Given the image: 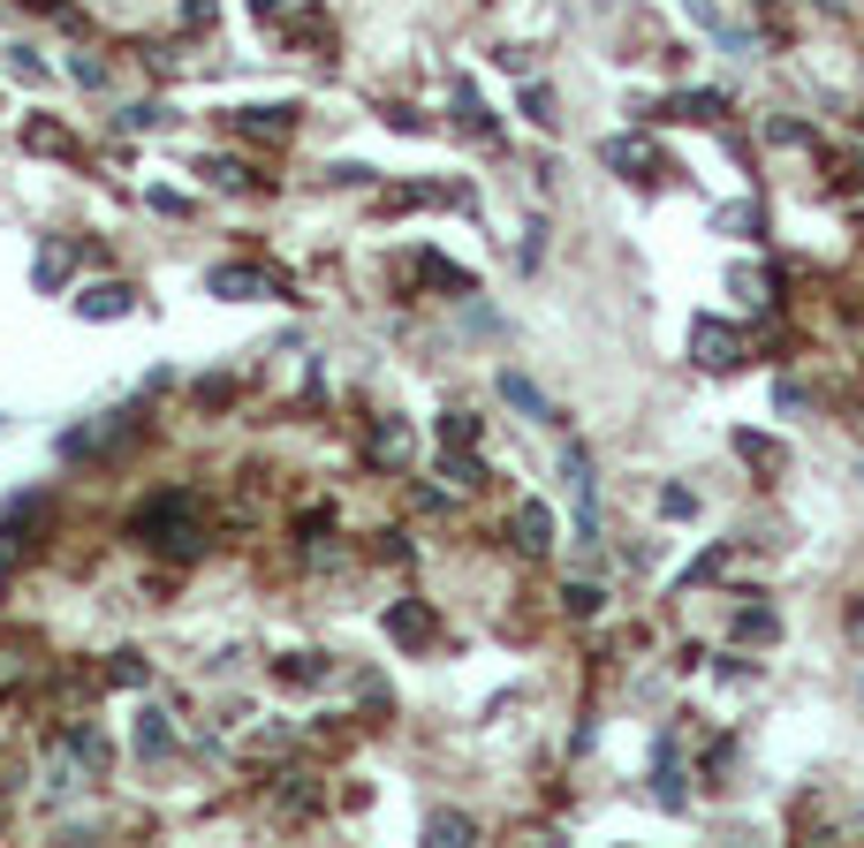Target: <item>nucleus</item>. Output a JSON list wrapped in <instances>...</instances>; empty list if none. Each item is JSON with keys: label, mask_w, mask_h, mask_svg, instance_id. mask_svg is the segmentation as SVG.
<instances>
[{"label": "nucleus", "mask_w": 864, "mask_h": 848, "mask_svg": "<svg viewBox=\"0 0 864 848\" xmlns=\"http://www.w3.org/2000/svg\"><path fill=\"white\" fill-rule=\"evenodd\" d=\"M69 750H77V758L99 773V765H107V735H91V727H69Z\"/></svg>", "instance_id": "9d476101"}, {"label": "nucleus", "mask_w": 864, "mask_h": 848, "mask_svg": "<svg viewBox=\"0 0 864 848\" xmlns=\"http://www.w3.org/2000/svg\"><path fill=\"white\" fill-rule=\"evenodd\" d=\"M735 349H743V341H735L729 326H697V364H713V372H729V364H735Z\"/></svg>", "instance_id": "7ed1b4c3"}, {"label": "nucleus", "mask_w": 864, "mask_h": 848, "mask_svg": "<svg viewBox=\"0 0 864 848\" xmlns=\"http://www.w3.org/2000/svg\"><path fill=\"white\" fill-rule=\"evenodd\" d=\"M16 675H23V659H16V652H0V689H8Z\"/></svg>", "instance_id": "2eb2a0df"}, {"label": "nucleus", "mask_w": 864, "mask_h": 848, "mask_svg": "<svg viewBox=\"0 0 864 848\" xmlns=\"http://www.w3.org/2000/svg\"><path fill=\"white\" fill-rule=\"evenodd\" d=\"M516 546L523 553H546V508H523L516 515Z\"/></svg>", "instance_id": "6e6552de"}, {"label": "nucleus", "mask_w": 864, "mask_h": 848, "mask_svg": "<svg viewBox=\"0 0 864 848\" xmlns=\"http://www.w3.org/2000/svg\"><path fill=\"white\" fill-rule=\"evenodd\" d=\"M31 144H39V152H69V137H61L53 122H31Z\"/></svg>", "instance_id": "ddd939ff"}, {"label": "nucleus", "mask_w": 864, "mask_h": 848, "mask_svg": "<svg viewBox=\"0 0 864 848\" xmlns=\"http://www.w3.org/2000/svg\"><path fill=\"white\" fill-rule=\"evenodd\" d=\"M501 394H509V402H523L531 417H554V410H546V394H539V386H531V380H516V372L501 380Z\"/></svg>", "instance_id": "1a4fd4ad"}, {"label": "nucleus", "mask_w": 864, "mask_h": 848, "mask_svg": "<svg viewBox=\"0 0 864 848\" xmlns=\"http://www.w3.org/2000/svg\"><path fill=\"white\" fill-rule=\"evenodd\" d=\"M77 311H84V319H122V311H130V289H122V281L84 289V296H77Z\"/></svg>", "instance_id": "20e7f679"}, {"label": "nucleus", "mask_w": 864, "mask_h": 848, "mask_svg": "<svg viewBox=\"0 0 864 848\" xmlns=\"http://www.w3.org/2000/svg\"><path fill=\"white\" fill-rule=\"evenodd\" d=\"M606 160H614V168H630V174L652 168V152H645V144H630V137H622V144H606Z\"/></svg>", "instance_id": "9b49d317"}, {"label": "nucleus", "mask_w": 864, "mask_h": 848, "mask_svg": "<svg viewBox=\"0 0 864 848\" xmlns=\"http://www.w3.org/2000/svg\"><path fill=\"white\" fill-rule=\"evenodd\" d=\"M388 629L402 636V644H425V636H432V614H425V606H394Z\"/></svg>", "instance_id": "0eeeda50"}, {"label": "nucleus", "mask_w": 864, "mask_h": 848, "mask_svg": "<svg viewBox=\"0 0 864 848\" xmlns=\"http://www.w3.org/2000/svg\"><path fill=\"white\" fill-rule=\"evenodd\" d=\"M137 538H152V546H174V553H198V515H190V493H168V501H152V508L137 515Z\"/></svg>", "instance_id": "f257e3e1"}, {"label": "nucleus", "mask_w": 864, "mask_h": 848, "mask_svg": "<svg viewBox=\"0 0 864 848\" xmlns=\"http://www.w3.org/2000/svg\"><path fill=\"white\" fill-rule=\"evenodd\" d=\"M69 265H77L69 243H46V251H39V289H61V281H69Z\"/></svg>", "instance_id": "423d86ee"}, {"label": "nucleus", "mask_w": 864, "mask_h": 848, "mask_svg": "<svg viewBox=\"0 0 864 848\" xmlns=\"http://www.w3.org/2000/svg\"><path fill=\"white\" fill-rule=\"evenodd\" d=\"M372 463H380V470L410 463V432H402V424H380V432H372Z\"/></svg>", "instance_id": "39448f33"}, {"label": "nucleus", "mask_w": 864, "mask_h": 848, "mask_svg": "<svg viewBox=\"0 0 864 848\" xmlns=\"http://www.w3.org/2000/svg\"><path fill=\"white\" fill-rule=\"evenodd\" d=\"M735 447H743V455H751V463L781 470V447H774V440H758V432H743V440H735Z\"/></svg>", "instance_id": "f8f14e48"}, {"label": "nucleus", "mask_w": 864, "mask_h": 848, "mask_svg": "<svg viewBox=\"0 0 864 848\" xmlns=\"http://www.w3.org/2000/svg\"><path fill=\"white\" fill-rule=\"evenodd\" d=\"M251 8H259V16H297L303 0H251Z\"/></svg>", "instance_id": "4468645a"}, {"label": "nucleus", "mask_w": 864, "mask_h": 848, "mask_svg": "<svg viewBox=\"0 0 864 848\" xmlns=\"http://www.w3.org/2000/svg\"><path fill=\"white\" fill-rule=\"evenodd\" d=\"M213 296H281V273H265V265H213Z\"/></svg>", "instance_id": "f03ea898"}]
</instances>
